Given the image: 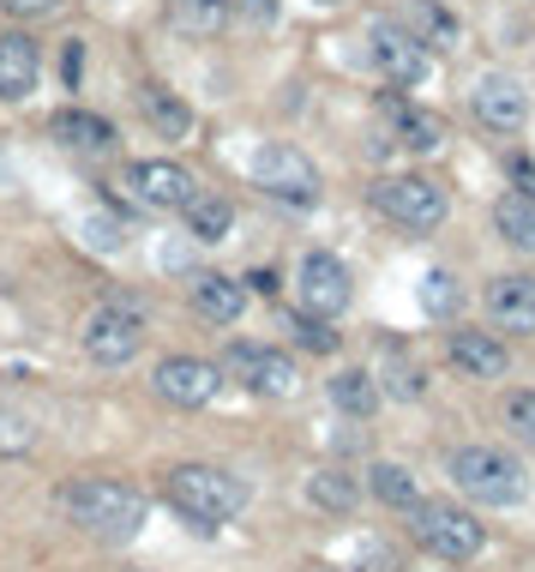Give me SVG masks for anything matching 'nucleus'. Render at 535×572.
I'll return each instance as SVG.
<instances>
[{"label": "nucleus", "instance_id": "obj_1", "mask_svg": "<svg viewBox=\"0 0 535 572\" xmlns=\"http://www.w3.org/2000/svg\"><path fill=\"white\" fill-rule=\"evenodd\" d=\"M61 512L79 524L85 536H102V542H132L145 531V494L132 482H115V476H72L61 489Z\"/></svg>", "mask_w": 535, "mask_h": 572}, {"label": "nucleus", "instance_id": "obj_2", "mask_svg": "<svg viewBox=\"0 0 535 572\" xmlns=\"http://www.w3.org/2000/svg\"><path fill=\"white\" fill-rule=\"evenodd\" d=\"M162 494H169V506L181 512L187 524H199V531H217V524H229L247 512V482L217 471V464H175L169 482H162Z\"/></svg>", "mask_w": 535, "mask_h": 572}, {"label": "nucleus", "instance_id": "obj_3", "mask_svg": "<svg viewBox=\"0 0 535 572\" xmlns=\"http://www.w3.org/2000/svg\"><path fill=\"white\" fill-rule=\"evenodd\" d=\"M452 482L475 506H524L529 501L524 464H517L512 452H499V446H457L452 452Z\"/></svg>", "mask_w": 535, "mask_h": 572}, {"label": "nucleus", "instance_id": "obj_4", "mask_svg": "<svg viewBox=\"0 0 535 572\" xmlns=\"http://www.w3.org/2000/svg\"><path fill=\"white\" fill-rule=\"evenodd\" d=\"M247 175H252L259 194H271L277 205H295V211H307V205L319 199V187H325L319 169H314V157L295 151V145H259L252 164H247Z\"/></svg>", "mask_w": 535, "mask_h": 572}, {"label": "nucleus", "instance_id": "obj_5", "mask_svg": "<svg viewBox=\"0 0 535 572\" xmlns=\"http://www.w3.org/2000/svg\"><path fill=\"white\" fill-rule=\"evenodd\" d=\"M374 205L392 217V224L415 229V236H427V229H439L445 217H452L445 187L427 181V175H385V181H374Z\"/></svg>", "mask_w": 535, "mask_h": 572}, {"label": "nucleus", "instance_id": "obj_6", "mask_svg": "<svg viewBox=\"0 0 535 572\" xmlns=\"http://www.w3.org/2000/svg\"><path fill=\"white\" fill-rule=\"evenodd\" d=\"M409 519H415V542H422L434 561H475L482 542H487V531L475 524V512L452 506V501H422Z\"/></svg>", "mask_w": 535, "mask_h": 572}, {"label": "nucleus", "instance_id": "obj_7", "mask_svg": "<svg viewBox=\"0 0 535 572\" xmlns=\"http://www.w3.org/2000/svg\"><path fill=\"white\" fill-rule=\"evenodd\" d=\"M79 344L91 362H102V368H121V362H132L145 349V314L132 302H102L85 314Z\"/></svg>", "mask_w": 535, "mask_h": 572}, {"label": "nucleus", "instance_id": "obj_8", "mask_svg": "<svg viewBox=\"0 0 535 572\" xmlns=\"http://www.w3.org/2000/svg\"><path fill=\"white\" fill-rule=\"evenodd\" d=\"M222 374L235 386L259 392V398H295L301 392V368H295L284 349H265V344H229L222 349Z\"/></svg>", "mask_w": 535, "mask_h": 572}, {"label": "nucleus", "instance_id": "obj_9", "mask_svg": "<svg viewBox=\"0 0 535 572\" xmlns=\"http://www.w3.org/2000/svg\"><path fill=\"white\" fill-rule=\"evenodd\" d=\"M355 296V277L337 254H325V247H314V254L295 266V302H301V314H319V319H337Z\"/></svg>", "mask_w": 535, "mask_h": 572}, {"label": "nucleus", "instance_id": "obj_10", "mask_svg": "<svg viewBox=\"0 0 535 572\" xmlns=\"http://www.w3.org/2000/svg\"><path fill=\"white\" fill-rule=\"evenodd\" d=\"M367 49H374V67L385 72V85H422L427 72H434V49L427 42H415L397 19H374L367 24Z\"/></svg>", "mask_w": 535, "mask_h": 572}, {"label": "nucleus", "instance_id": "obj_11", "mask_svg": "<svg viewBox=\"0 0 535 572\" xmlns=\"http://www.w3.org/2000/svg\"><path fill=\"white\" fill-rule=\"evenodd\" d=\"M151 392L175 410H205L222 392V368L205 356H162L151 368Z\"/></svg>", "mask_w": 535, "mask_h": 572}, {"label": "nucleus", "instance_id": "obj_12", "mask_svg": "<svg viewBox=\"0 0 535 572\" xmlns=\"http://www.w3.org/2000/svg\"><path fill=\"white\" fill-rule=\"evenodd\" d=\"M121 181L145 211H181V205L199 194V181H192L181 164H169V157H139V164H127Z\"/></svg>", "mask_w": 535, "mask_h": 572}, {"label": "nucleus", "instance_id": "obj_13", "mask_svg": "<svg viewBox=\"0 0 535 572\" xmlns=\"http://www.w3.org/2000/svg\"><path fill=\"white\" fill-rule=\"evenodd\" d=\"M475 121L494 127V134H517V127L529 121L524 79H512V72H482V79H475Z\"/></svg>", "mask_w": 535, "mask_h": 572}, {"label": "nucleus", "instance_id": "obj_14", "mask_svg": "<svg viewBox=\"0 0 535 572\" xmlns=\"http://www.w3.org/2000/svg\"><path fill=\"white\" fill-rule=\"evenodd\" d=\"M445 362L464 379H499L512 368V349H505L494 332H452L445 337Z\"/></svg>", "mask_w": 535, "mask_h": 572}, {"label": "nucleus", "instance_id": "obj_15", "mask_svg": "<svg viewBox=\"0 0 535 572\" xmlns=\"http://www.w3.org/2000/svg\"><path fill=\"white\" fill-rule=\"evenodd\" d=\"M487 319L499 332H535V277L529 272H505L487 284Z\"/></svg>", "mask_w": 535, "mask_h": 572}, {"label": "nucleus", "instance_id": "obj_16", "mask_svg": "<svg viewBox=\"0 0 535 572\" xmlns=\"http://www.w3.org/2000/svg\"><path fill=\"white\" fill-rule=\"evenodd\" d=\"M192 314L211 319V326H235L247 314V284L229 272H199L192 277Z\"/></svg>", "mask_w": 535, "mask_h": 572}, {"label": "nucleus", "instance_id": "obj_17", "mask_svg": "<svg viewBox=\"0 0 535 572\" xmlns=\"http://www.w3.org/2000/svg\"><path fill=\"white\" fill-rule=\"evenodd\" d=\"M37 79H42L37 42L24 31H7V37H0V102H24L37 91Z\"/></svg>", "mask_w": 535, "mask_h": 572}, {"label": "nucleus", "instance_id": "obj_18", "mask_svg": "<svg viewBox=\"0 0 535 572\" xmlns=\"http://www.w3.org/2000/svg\"><path fill=\"white\" fill-rule=\"evenodd\" d=\"M392 19L404 24L415 42H427V49H457V37H464L457 12H452V7H439V0H397Z\"/></svg>", "mask_w": 535, "mask_h": 572}, {"label": "nucleus", "instance_id": "obj_19", "mask_svg": "<svg viewBox=\"0 0 535 572\" xmlns=\"http://www.w3.org/2000/svg\"><path fill=\"white\" fill-rule=\"evenodd\" d=\"M379 109H385V121L397 127V145H404V151L434 157L439 145H445V121H439L434 109H415V102H404V97H385Z\"/></svg>", "mask_w": 535, "mask_h": 572}, {"label": "nucleus", "instance_id": "obj_20", "mask_svg": "<svg viewBox=\"0 0 535 572\" xmlns=\"http://www.w3.org/2000/svg\"><path fill=\"white\" fill-rule=\"evenodd\" d=\"M49 134L67 145V151H79V157H109L115 151V127L102 121V115L91 109H61V115H49Z\"/></svg>", "mask_w": 535, "mask_h": 572}, {"label": "nucleus", "instance_id": "obj_21", "mask_svg": "<svg viewBox=\"0 0 535 572\" xmlns=\"http://www.w3.org/2000/svg\"><path fill=\"white\" fill-rule=\"evenodd\" d=\"M139 115L151 121L157 139H175V145H181V139L192 134V109L169 91V85H145V91H139Z\"/></svg>", "mask_w": 535, "mask_h": 572}, {"label": "nucleus", "instance_id": "obj_22", "mask_svg": "<svg viewBox=\"0 0 535 572\" xmlns=\"http://www.w3.org/2000/svg\"><path fill=\"white\" fill-rule=\"evenodd\" d=\"M374 379H379V392H392L397 404H415V398L427 392V368L409 356L404 344H385V349H379V374H374Z\"/></svg>", "mask_w": 535, "mask_h": 572}, {"label": "nucleus", "instance_id": "obj_23", "mask_svg": "<svg viewBox=\"0 0 535 572\" xmlns=\"http://www.w3.org/2000/svg\"><path fill=\"white\" fill-rule=\"evenodd\" d=\"M181 217H187V236L192 241H222L235 229V205L229 199H217V194H192L181 205Z\"/></svg>", "mask_w": 535, "mask_h": 572}, {"label": "nucleus", "instance_id": "obj_24", "mask_svg": "<svg viewBox=\"0 0 535 572\" xmlns=\"http://www.w3.org/2000/svg\"><path fill=\"white\" fill-rule=\"evenodd\" d=\"M325 392H331V404L344 410V416H355V422L379 410V379L367 374V368H344V374H331V386H325Z\"/></svg>", "mask_w": 535, "mask_h": 572}, {"label": "nucleus", "instance_id": "obj_25", "mask_svg": "<svg viewBox=\"0 0 535 572\" xmlns=\"http://www.w3.org/2000/svg\"><path fill=\"white\" fill-rule=\"evenodd\" d=\"M494 229L505 236V247H517V254H535V199L505 194V199L494 205Z\"/></svg>", "mask_w": 535, "mask_h": 572}, {"label": "nucleus", "instance_id": "obj_26", "mask_svg": "<svg viewBox=\"0 0 535 572\" xmlns=\"http://www.w3.org/2000/svg\"><path fill=\"white\" fill-rule=\"evenodd\" d=\"M169 24L181 37H217L229 24V0H169Z\"/></svg>", "mask_w": 535, "mask_h": 572}, {"label": "nucleus", "instance_id": "obj_27", "mask_svg": "<svg viewBox=\"0 0 535 572\" xmlns=\"http://www.w3.org/2000/svg\"><path fill=\"white\" fill-rule=\"evenodd\" d=\"M307 501H314L319 512H355V501H361V482H355L349 471H314L307 476Z\"/></svg>", "mask_w": 535, "mask_h": 572}, {"label": "nucleus", "instance_id": "obj_28", "mask_svg": "<svg viewBox=\"0 0 535 572\" xmlns=\"http://www.w3.org/2000/svg\"><path fill=\"white\" fill-rule=\"evenodd\" d=\"M367 489H374V501L392 506V512H415V506H422V489H415V476L404 471V464H374Z\"/></svg>", "mask_w": 535, "mask_h": 572}, {"label": "nucleus", "instance_id": "obj_29", "mask_svg": "<svg viewBox=\"0 0 535 572\" xmlns=\"http://www.w3.org/2000/svg\"><path fill=\"white\" fill-rule=\"evenodd\" d=\"M415 302H422L427 319H452L457 307H464V289H457L452 272H427L422 284H415Z\"/></svg>", "mask_w": 535, "mask_h": 572}, {"label": "nucleus", "instance_id": "obj_30", "mask_svg": "<svg viewBox=\"0 0 535 572\" xmlns=\"http://www.w3.org/2000/svg\"><path fill=\"white\" fill-rule=\"evenodd\" d=\"M79 236H85V247H97V254H121V247H127V224L115 211H85Z\"/></svg>", "mask_w": 535, "mask_h": 572}, {"label": "nucleus", "instance_id": "obj_31", "mask_svg": "<svg viewBox=\"0 0 535 572\" xmlns=\"http://www.w3.org/2000/svg\"><path fill=\"white\" fill-rule=\"evenodd\" d=\"M289 332H295V344L314 349V356H331V349H337V332L325 326L319 314H295V319H289Z\"/></svg>", "mask_w": 535, "mask_h": 572}, {"label": "nucleus", "instance_id": "obj_32", "mask_svg": "<svg viewBox=\"0 0 535 572\" xmlns=\"http://www.w3.org/2000/svg\"><path fill=\"white\" fill-rule=\"evenodd\" d=\"M505 422H512L517 440H535V386L529 392H512L505 398Z\"/></svg>", "mask_w": 535, "mask_h": 572}, {"label": "nucleus", "instance_id": "obj_33", "mask_svg": "<svg viewBox=\"0 0 535 572\" xmlns=\"http://www.w3.org/2000/svg\"><path fill=\"white\" fill-rule=\"evenodd\" d=\"M37 440V428L24 416H12V410H0V452H24Z\"/></svg>", "mask_w": 535, "mask_h": 572}, {"label": "nucleus", "instance_id": "obj_34", "mask_svg": "<svg viewBox=\"0 0 535 572\" xmlns=\"http://www.w3.org/2000/svg\"><path fill=\"white\" fill-rule=\"evenodd\" d=\"M229 12H241V19H252V24H271L284 7H277V0H229Z\"/></svg>", "mask_w": 535, "mask_h": 572}, {"label": "nucleus", "instance_id": "obj_35", "mask_svg": "<svg viewBox=\"0 0 535 572\" xmlns=\"http://www.w3.org/2000/svg\"><path fill=\"white\" fill-rule=\"evenodd\" d=\"M55 7L61 0H0V12H12V19H49Z\"/></svg>", "mask_w": 535, "mask_h": 572}, {"label": "nucleus", "instance_id": "obj_36", "mask_svg": "<svg viewBox=\"0 0 535 572\" xmlns=\"http://www.w3.org/2000/svg\"><path fill=\"white\" fill-rule=\"evenodd\" d=\"M512 181H517L524 199H535V164H512Z\"/></svg>", "mask_w": 535, "mask_h": 572}, {"label": "nucleus", "instance_id": "obj_37", "mask_svg": "<svg viewBox=\"0 0 535 572\" xmlns=\"http://www.w3.org/2000/svg\"><path fill=\"white\" fill-rule=\"evenodd\" d=\"M319 7H331V0H319Z\"/></svg>", "mask_w": 535, "mask_h": 572}]
</instances>
